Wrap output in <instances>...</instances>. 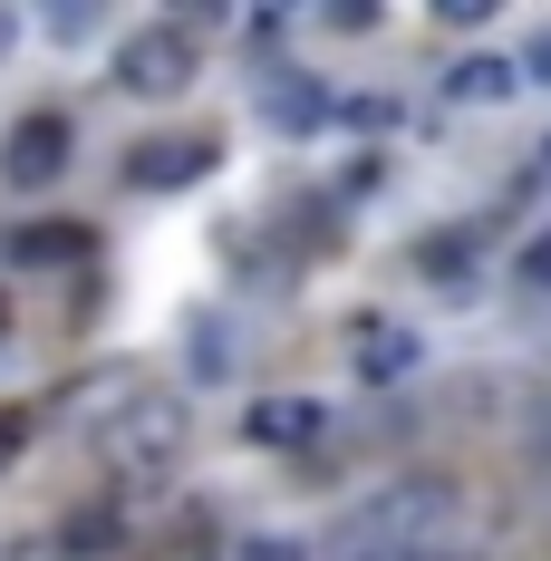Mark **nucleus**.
Returning a JSON list of instances; mask_svg holds the SVG:
<instances>
[{
	"instance_id": "14",
	"label": "nucleus",
	"mask_w": 551,
	"mask_h": 561,
	"mask_svg": "<svg viewBox=\"0 0 551 561\" xmlns=\"http://www.w3.org/2000/svg\"><path fill=\"white\" fill-rule=\"evenodd\" d=\"M10 39H20V20H10V10H0V49H10Z\"/></svg>"
},
{
	"instance_id": "5",
	"label": "nucleus",
	"mask_w": 551,
	"mask_h": 561,
	"mask_svg": "<svg viewBox=\"0 0 551 561\" xmlns=\"http://www.w3.org/2000/svg\"><path fill=\"white\" fill-rule=\"evenodd\" d=\"M0 174L10 184H49V174H68V116H20L10 126V146H0Z\"/></svg>"
},
{
	"instance_id": "3",
	"label": "nucleus",
	"mask_w": 551,
	"mask_h": 561,
	"mask_svg": "<svg viewBox=\"0 0 551 561\" xmlns=\"http://www.w3.org/2000/svg\"><path fill=\"white\" fill-rule=\"evenodd\" d=\"M194 30L184 20H146V30H126L116 39V88L126 98H184L194 88Z\"/></svg>"
},
{
	"instance_id": "15",
	"label": "nucleus",
	"mask_w": 551,
	"mask_h": 561,
	"mask_svg": "<svg viewBox=\"0 0 551 561\" xmlns=\"http://www.w3.org/2000/svg\"><path fill=\"white\" fill-rule=\"evenodd\" d=\"M542 156H551V146H542Z\"/></svg>"
},
{
	"instance_id": "6",
	"label": "nucleus",
	"mask_w": 551,
	"mask_h": 561,
	"mask_svg": "<svg viewBox=\"0 0 551 561\" xmlns=\"http://www.w3.org/2000/svg\"><path fill=\"white\" fill-rule=\"evenodd\" d=\"M252 107L272 116V126H290V136H310V126H330V88H310V78H300V68H262V78H252Z\"/></svg>"
},
{
	"instance_id": "1",
	"label": "nucleus",
	"mask_w": 551,
	"mask_h": 561,
	"mask_svg": "<svg viewBox=\"0 0 551 561\" xmlns=\"http://www.w3.org/2000/svg\"><path fill=\"white\" fill-rule=\"evenodd\" d=\"M474 552V494L445 474H397L338 513L330 561H464Z\"/></svg>"
},
{
	"instance_id": "7",
	"label": "nucleus",
	"mask_w": 551,
	"mask_h": 561,
	"mask_svg": "<svg viewBox=\"0 0 551 561\" xmlns=\"http://www.w3.org/2000/svg\"><path fill=\"white\" fill-rule=\"evenodd\" d=\"M320 426H330V416H320V407H310V397H252V407H242V436H252V446H320Z\"/></svg>"
},
{
	"instance_id": "12",
	"label": "nucleus",
	"mask_w": 551,
	"mask_h": 561,
	"mask_svg": "<svg viewBox=\"0 0 551 561\" xmlns=\"http://www.w3.org/2000/svg\"><path fill=\"white\" fill-rule=\"evenodd\" d=\"M242 561H320V552H300L290 533H252V542H242Z\"/></svg>"
},
{
	"instance_id": "4",
	"label": "nucleus",
	"mask_w": 551,
	"mask_h": 561,
	"mask_svg": "<svg viewBox=\"0 0 551 561\" xmlns=\"http://www.w3.org/2000/svg\"><path fill=\"white\" fill-rule=\"evenodd\" d=\"M348 358H358V378H368V388H397V378H416V358H426V348H416V330H406V320L368 310V320L348 330Z\"/></svg>"
},
{
	"instance_id": "10",
	"label": "nucleus",
	"mask_w": 551,
	"mask_h": 561,
	"mask_svg": "<svg viewBox=\"0 0 551 561\" xmlns=\"http://www.w3.org/2000/svg\"><path fill=\"white\" fill-rule=\"evenodd\" d=\"M503 290L523 300V310H551V224H532L513 242V262H503Z\"/></svg>"
},
{
	"instance_id": "9",
	"label": "nucleus",
	"mask_w": 551,
	"mask_h": 561,
	"mask_svg": "<svg viewBox=\"0 0 551 561\" xmlns=\"http://www.w3.org/2000/svg\"><path fill=\"white\" fill-rule=\"evenodd\" d=\"M513 88H523V68H513L503 49H474V58L445 68V98H455V107H503Z\"/></svg>"
},
{
	"instance_id": "2",
	"label": "nucleus",
	"mask_w": 551,
	"mask_h": 561,
	"mask_svg": "<svg viewBox=\"0 0 551 561\" xmlns=\"http://www.w3.org/2000/svg\"><path fill=\"white\" fill-rule=\"evenodd\" d=\"M68 416L88 426V446L107 455V465H136V474H156L174 446H184V397L174 388H146V378H78L68 397Z\"/></svg>"
},
{
	"instance_id": "11",
	"label": "nucleus",
	"mask_w": 551,
	"mask_h": 561,
	"mask_svg": "<svg viewBox=\"0 0 551 561\" xmlns=\"http://www.w3.org/2000/svg\"><path fill=\"white\" fill-rule=\"evenodd\" d=\"M513 68H523V88H551V30H532V39H523V58H513Z\"/></svg>"
},
{
	"instance_id": "13",
	"label": "nucleus",
	"mask_w": 551,
	"mask_h": 561,
	"mask_svg": "<svg viewBox=\"0 0 551 561\" xmlns=\"http://www.w3.org/2000/svg\"><path fill=\"white\" fill-rule=\"evenodd\" d=\"M20 446H30V416H20V407H0V465H10Z\"/></svg>"
},
{
	"instance_id": "8",
	"label": "nucleus",
	"mask_w": 551,
	"mask_h": 561,
	"mask_svg": "<svg viewBox=\"0 0 551 561\" xmlns=\"http://www.w3.org/2000/svg\"><path fill=\"white\" fill-rule=\"evenodd\" d=\"M204 165H214V146H204V136H156V146H136L126 184H136V194H165V184H194Z\"/></svg>"
}]
</instances>
